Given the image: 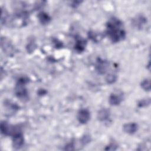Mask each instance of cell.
I'll list each match as a JSON object with an SVG mask.
<instances>
[{"instance_id":"obj_1","label":"cell","mask_w":151,"mask_h":151,"mask_svg":"<svg viewBox=\"0 0 151 151\" xmlns=\"http://www.w3.org/2000/svg\"><path fill=\"white\" fill-rule=\"evenodd\" d=\"M106 34L112 42L116 43L126 37V31L123 22L117 18H110L106 23Z\"/></svg>"},{"instance_id":"obj_2","label":"cell","mask_w":151,"mask_h":151,"mask_svg":"<svg viewBox=\"0 0 151 151\" xmlns=\"http://www.w3.org/2000/svg\"><path fill=\"white\" fill-rule=\"evenodd\" d=\"M29 80L27 77H21L17 81L15 87V93L17 97L22 101L28 99V92L25 88V85Z\"/></svg>"},{"instance_id":"obj_3","label":"cell","mask_w":151,"mask_h":151,"mask_svg":"<svg viewBox=\"0 0 151 151\" xmlns=\"http://www.w3.org/2000/svg\"><path fill=\"white\" fill-rule=\"evenodd\" d=\"M12 146L15 149H19L24 143V138L21 128L17 126L14 133L12 135Z\"/></svg>"},{"instance_id":"obj_4","label":"cell","mask_w":151,"mask_h":151,"mask_svg":"<svg viewBox=\"0 0 151 151\" xmlns=\"http://www.w3.org/2000/svg\"><path fill=\"white\" fill-rule=\"evenodd\" d=\"M109 65V63L108 61L98 58L96 60L95 69L99 74H104L107 72Z\"/></svg>"},{"instance_id":"obj_5","label":"cell","mask_w":151,"mask_h":151,"mask_svg":"<svg viewBox=\"0 0 151 151\" xmlns=\"http://www.w3.org/2000/svg\"><path fill=\"white\" fill-rule=\"evenodd\" d=\"M77 117L80 123L86 124L90 119V112L87 109H81L77 113Z\"/></svg>"},{"instance_id":"obj_6","label":"cell","mask_w":151,"mask_h":151,"mask_svg":"<svg viewBox=\"0 0 151 151\" xmlns=\"http://www.w3.org/2000/svg\"><path fill=\"white\" fill-rule=\"evenodd\" d=\"M15 126L9 124L7 122L4 121L1 123V133L5 136H12L15 130Z\"/></svg>"},{"instance_id":"obj_7","label":"cell","mask_w":151,"mask_h":151,"mask_svg":"<svg viewBox=\"0 0 151 151\" xmlns=\"http://www.w3.org/2000/svg\"><path fill=\"white\" fill-rule=\"evenodd\" d=\"M123 97L122 93H113L109 96V103L112 106H118L122 103V101H123Z\"/></svg>"},{"instance_id":"obj_8","label":"cell","mask_w":151,"mask_h":151,"mask_svg":"<svg viewBox=\"0 0 151 151\" xmlns=\"http://www.w3.org/2000/svg\"><path fill=\"white\" fill-rule=\"evenodd\" d=\"M87 41L84 38L78 36L76 38L75 45H74V49L78 52H83L85 50L86 47Z\"/></svg>"},{"instance_id":"obj_9","label":"cell","mask_w":151,"mask_h":151,"mask_svg":"<svg viewBox=\"0 0 151 151\" xmlns=\"http://www.w3.org/2000/svg\"><path fill=\"white\" fill-rule=\"evenodd\" d=\"M123 131L129 134H133L135 133L138 130V124L134 122L127 123L123 125Z\"/></svg>"},{"instance_id":"obj_10","label":"cell","mask_w":151,"mask_h":151,"mask_svg":"<svg viewBox=\"0 0 151 151\" xmlns=\"http://www.w3.org/2000/svg\"><path fill=\"white\" fill-rule=\"evenodd\" d=\"M147 22L146 18L142 15H139L133 19L132 24L137 28H142Z\"/></svg>"},{"instance_id":"obj_11","label":"cell","mask_w":151,"mask_h":151,"mask_svg":"<svg viewBox=\"0 0 151 151\" xmlns=\"http://www.w3.org/2000/svg\"><path fill=\"white\" fill-rule=\"evenodd\" d=\"M1 47L4 51L9 55L13 50V46L12 45L11 43L9 42V40L5 38H1Z\"/></svg>"},{"instance_id":"obj_12","label":"cell","mask_w":151,"mask_h":151,"mask_svg":"<svg viewBox=\"0 0 151 151\" xmlns=\"http://www.w3.org/2000/svg\"><path fill=\"white\" fill-rule=\"evenodd\" d=\"M110 116V111L109 109L103 108L100 109L97 113V118L100 121H106L108 120Z\"/></svg>"},{"instance_id":"obj_13","label":"cell","mask_w":151,"mask_h":151,"mask_svg":"<svg viewBox=\"0 0 151 151\" xmlns=\"http://www.w3.org/2000/svg\"><path fill=\"white\" fill-rule=\"evenodd\" d=\"M37 17L40 22L42 25H45L48 24L51 20V18L49 16V15L44 12H40Z\"/></svg>"},{"instance_id":"obj_14","label":"cell","mask_w":151,"mask_h":151,"mask_svg":"<svg viewBox=\"0 0 151 151\" xmlns=\"http://www.w3.org/2000/svg\"><path fill=\"white\" fill-rule=\"evenodd\" d=\"M141 87L145 90L149 91L150 90V79L146 78L143 80L141 83Z\"/></svg>"},{"instance_id":"obj_15","label":"cell","mask_w":151,"mask_h":151,"mask_svg":"<svg viewBox=\"0 0 151 151\" xmlns=\"http://www.w3.org/2000/svg\"><path fill=\"white\" fill-rule=\"evenodd\" d=\"M117 76L113 74H109L106 77V81L108 84H113L117 80Z\"/></svg>"},{"instance_id":"obj_16","label":"cell","mask_w":151,"mask_h":151,"mask_svg":"<svg viewBox=\"0 0 151 151\" xmlns=\"http://www.w3.org/2000/svg\"><path fill=\"white\" fill-rule=\"evenodd\" d=\"M150 99H143L140 100L138 103H137V106L139 107H147L149 105H150Z\"/></svg>"},{"instance_id":"obj_17","label":"cell","mask_w":151,"mask_h":151,"mask_svg":"<svg viewBox=\"0 0 151 151\" xmlns=\"http://www.w3.org/2000/svg\"><path fill=\"white\" fill-rule=\"evenodd\" d=\"M91 139H90V136L88 134H86L84 136L82 137L81 139V143L83 145H86L87 143H88L90 142Z\"/></svg>"},{"instance_id":"obj_18","label":"cell","mask_w":151,"mask_h":151,"mask_svg":"<svg viewBox=\"0 0 151 151\" xmlns=\"http://www.w3.org/2000/svg\"><path fill=\"white\" fill-rule=\"evenodd\" d=\"M35 48V42H32V41L29 42V44H28L27 47L28 52H32V51H34Z\"/></svg>"},{"instance_id":"obj_19","label":"cell","mask_w":151,"mask_h":151,"mask_svg":"<svg viewBox=\"0 0 151 151\" xmlns=\"http://www.w3.org/2000/svg\"><path fill=\"white\" fill-rule=\"evenodd\" d=\"M117 145H116V144H114V143H110L104 149L105 150H116L117 149Z\"/></svg>"},{"instance_id":"obj_20","label":"cell","mask_w":151,"mask_h":151,"mask_svg":"<svg viewBox=\"0 0 151 151\" xmlns=\"http://www.w3.org/2000/svg\"><path fill=\"white\" fill-rule=\"evenodd\" d=\"M65 150H74V144L73 142H71L70 143H68L67 146H65Z\"/></svg>"},{"instance_id":"obj_21","label":"cell","mask_w":151,"mask_h":151,"mask_svg":"<svg viewBox=\"0 0 151 151\" xmlns=\"http://www.w3.org/2000/svg\"><path fill=\"white\" fill-rule=\"evenodd\" d=\"M80 4H81V2H80V1L74 2V4H73L71 5V6H72L73 8H76V7H77V6L80 5Z\"/></svg>"},{"instance_id":"obj_22","label":"cell","mask_w":151,"mask_h":151,"mask_svg":"<svg viewBox=\"0 0 151 151\" xmlns=\"http://www.w3.org/2000/svg\"><path fill=\"white\" fill-rule=\"evenodd\" d=\"M46 93V91H45L44 90H40L39 91H38V94L40 95V94H45Z\"/></svg>"}]
</instances>
